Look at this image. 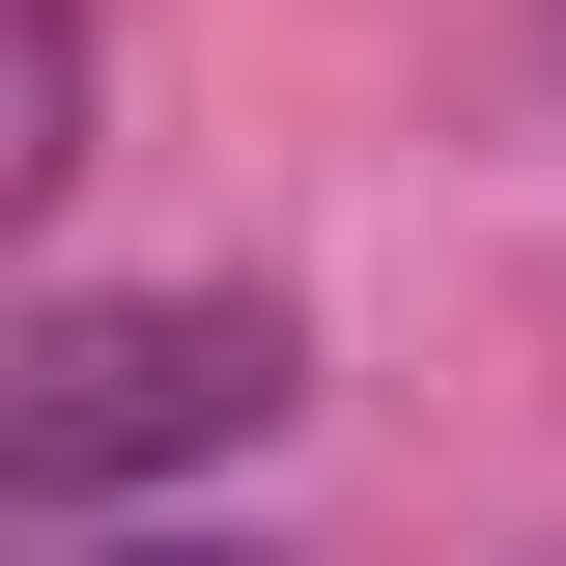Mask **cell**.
<instances>
[{
  "mask_svg": "<svg viewBox=\"0 0 566 566\" xmlns=\"http://www.w3.org/2000/svg\"><path fill=\"white\" fill-rule=\"evenodd\" d=\"M0 170H29V199L85 170V0H29V57H0Z\"/></svg>",
  "mask_w": 566,
  "mask_h": 566,
  "instance_id": "obj_2",
  "label": "cell"
},
{
  "mask_svg": "<svg viewBox=\"0 0 566 566\" xmlns=\"http://www.w3.org/2000/svg\"><path fill=\"white\" fill-rule=\"evenodd\" d=\"M283 397H312V368H283L255 283H85V312H29V368H0V453H29V510L114 538L142 482H227Z\"/></svg>",
  "mask_w": 566,
  "mask_h": 566,
  "instance_id": "obj_1",
  "label": "cell"
},
{
  "mask_svg": "<svg viewBox=\"0 0 566 566\" xmlns=\"http://www.w3.org/2000/svg\"><path fill=\"white\" fill-rule=\"evenodd\" d=\"M57 566H283V538H227V510H114V538H57Z\"/></svg>",
  "mask_w": 566,
  "mask_h": 566,
  "instance_id": "obj_3",
  "label": "cell"
}]
</instances>
